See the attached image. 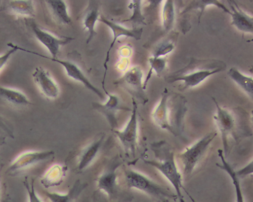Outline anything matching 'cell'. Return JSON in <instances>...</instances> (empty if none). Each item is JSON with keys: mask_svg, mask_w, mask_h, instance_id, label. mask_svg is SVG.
Segmentation results:
<instances>
[{"mask_svg": "<svg viewBox=\"0 0 253 202\" xmlns=\"http://www.w3.org/2000/svg\"><path fill=\"white\" fill-rule=\"evenodd\" d=\"M227 65L218 60H200L192 58L188 65L180 70L170 73L166 80L170 84L182 81L181 90L191 88L199 85L205 79L226 69Z\"/></svg>", "mask_w": 253, "mask_h": 202, "instance_id": "cell-1", "label": "cell"}, {"mask_svg": "<svg viewBox=\"0 0 253 202\" xmlns=\"http://www.w3.org/2000/svg\"><path fill=\"white\" fill-rule=\"evenodd\" d=\"M155 152L158 160H144V162L156 168L169 180L174 188L176 195L180 202H185L181 190L185 191L192 201L195 202L183 187L182 176L176 165L174 152L173 149L170 148L169 144L165 141H162L156 146Z\"/></svg>", "mask_w": 253, "mask_h": 202, "instance_id": "cell-2", "label": "cell"}, {"mask_svg": "<svg viewBox=\"0 0 253 202\" xmlns=\"http://www.w3.org/2000/svg\"><path fill=\"white\" fill-rule=\"evenodd\" d=\"M126 184L130 188H134L146 194L159 202H169L177 201V196L169 192L150 177L139 171L128 168L125 171Z\"/></svg>", "mask_w": 253, "mask_h": 202, "instance_id": "cell-3", "label": "cell"}, {"mask_svg": "<svg viewBox=\"0 0 253 202\" xmlns=\"http://www.w3.org/2000/svg\"><path fill=\"white\" fill-rule=\"evenodd\" d=\"M216 107V113L214 116L217 127L221 134L222 144L224 147V155L227 157L229 153V138L232 136L237 140L241 136L247 135V134L239 129V124L235 114L227 109L221 107L215 99L212 98Z\"/></svg>", "mask_w": 253, "mask_h": 202, "instance_id": "cell-4", "label": "cell"}, {"mask_svg": "<svg viewBox=\"0 0 253 202\" xmlns=\"http://www.w3.org/2000/svg\"><path fill=\"white\" fill-rule=\"evenodd\" d=\"M216 135V132H213L203 136L192 146L186 147L185 151L179 155L183 166L184 176L186 178L192 175L198 166L202 162Z\"/></svg>", "mask_w": 253, "mask_h": 202, "instance_id": "cell-5", "label": "cell"}, {"mask_svg": "<svg viewBox=\"0 0 253 202\" xmlns=\"http://www.w3.org/2000/svg\"><path fill=\"white\" fill-rule=\"evenodd\" d=\"M170 94L167 89L162 93L160 102L152 113V117L156 125L162 129L167 130L175 136L178 135L172 121V110L175 105L170 100Z\"/></svg>", "mask_w": 253, "mask_h": 202, "instance_id": "cell-6", "label": "cell"}, {"mask_svg": "<svg viewBox=\"0 0 253 202\" xmlns=\"http://www.w3.org/2000/svg\"><path fill=\"white\" fill-rule=\"evenodd\" d=\"M137 103L133 98V110L131 116L126 128L122 131L114 130V133L119 139L126 154H131L133 157L137 146Z\"/></svg>", "mask_w": 253, "mask_h": 202, "instance_id": "cell-7", "label": "cell"}, {"mask_svg": "<svg viewBox=\"0 0 253 202\" xmlns=\"http://www.w3.org/2000/svg\"><path fill=\"white\" fill-rule=\"evenodd\" d=\"M54 155V152L51 150L23 152L12 161L8 168L7 171L10 174L18 173L50 159Z\"/></svg>", "mask_w": 253, "mask_h": 202, "instance_id": "cell-8", "label": "cell"}, {"mask_svg": "<svg viewBox=\"0 0 253 202\" xmlns=\"http://www.w3.org/2000/svg\"><path fill=\"white\" fill-rule=\"evenodd\" d=\"M18 50L26 52V53L34 54V55L42 57L43 59H46L51 61L52 62L57 63V64L62 65L64 67V69L67 72L68 76L73 79V80L77 81L80 82V83L83 84V85L86 87V89H89V91L94 93L95 95L100 98L103 99L104 95L101 92L97 87L93 85L91 82H90L89 79L87 78L86 75L84 74V72L80 68L78 65L74 64V63L64 61V60H60L57 58L52 59L51 57H48L40 53H36L35 51H30L27 50L19 46Z\"/></svg>", "mask_w": 253, "mask_h": 202, "instance_id": "cell-9", "label": "cell"}, {"mask_svg": "<svg viewBox=\"0 0 253 202\" xmlns=\"http://www.w3.org/2000/svg\"><path fill=\"white\" fill-rule=\"evenodd\" d=\"M98 21L102 22L103 23L106 24L107 27H109V28L111 29L113 32V40L111 45H110L108 51L107 52L105 61H104V67L105 70H104L102 87L104 91V90H105L104 84H105L106 76L107 72V69H108L107 65H108V62L109 61L110 53H111L112 49L114 47L115 43H116L118 38L122 36H126L133 37L136 40H141L143 29L142 28L131 30L126 29V27H124L119 25V24L114 23V22L107 20V19L104 17L103 15L100 16V18H99Z\"/></svg>", "mask_w": 253, "mask_h": 202, "instance_id": "cell-10", "label": "cell"}, {"mask_svg": "<svg viewBox=\"0 0 253 202\" xmlns=\"http://www.w3.org/2000/svg\"><path fill=\"white\" fill-rule=\"evenodd\" d=\"M30 27L35 37L47 49L52 59L57 58L61 46L68 44L73 40L71 37L56 36L45 30L40 28L35 22L30 23Z\"/></svg>", "mask_w": 253, "mask_h": 202, "instance_id": "cell-11", "label": "cell"}, {"mask_svg": "<svg viewBox=\"0 0 253 202\" xmlns=\"http://www.w3.org/2000/svg\"><path fill=\"white\" fill-rule=\"evenodd\" d=\"M142 72L141 67H134L129 70L117 84H120L125 87L126 89L130 92L136 99L139 100L145 104L148 99L145 94L142 83Z\"/></svg>", "mask_w": 253, "mask_h": 202, "instance_id": "cell-12", "label": "cell"}, {"mask_svg": "<svg viewBox=\"0 0 253 202\" xmlns=\"http://www.w3.org/2000/svg\"><path fill=\"white\" fill-rule=\"evenodd\" d=\"M32 75L36 85L44 97L51 100L56 99L59 97V85L48 70L38 67L36 68Z\"/></svg>", "mask_w": 253, "mask_h": 202, "instance_id": "cell-13", "label": "cell"}, {"mask_svg": "<svg viewBox=\"0 0 253 202\" xmlns=\"http://www.w3.org/2000/svg\"><path fill=\"white\" fill-rule=\"evenodd\" d=\"M104 92L109 97L107 102L104 103L93 102L92 106L95 110L106 117L111 127L114 129L117 126V112L123 108L121 105L119 98L116 95L109 94L106 91Z\"/></svg>", "mask_w": 253, "mask_h": 202, "instance_id": "cell-14", "label": "cell"}, {"mask_svg": "<svg viewBox=\"0 0 253 202\" xmlns=\"http://www.w3.org/2000/svg\"><path fill=\"white\" fill-rule=\"evenodd\" d=\"M115 163L107 168L97 179L99 189L106 193L109 197L114 196L117 190V170L120 165L117 161Z\"/></svg>", "mask_w": 253, "mask_h": 202, "instance_id": "cell-15", "label": "cell"}, {"mask_svg": "<svg viewBox=\"0 0 253 202\" xmlns=\"http://www.w3.org/2000/svg\"><path fill=\"white\" fill-rule=\"evenodd\" d=\"M0 103L14 107H23L32 104L29 98L19 90L0 86Z\"/></svg>", "mask_w": 253, "mask_h": 202, "instance_id": "cell-16", "label": "cell"}, {"mask_svg": "<svg viewBox=\"0 0 253 202\" xmlns=\"http://www.w3.org/2000/svg\"><path fill=\"white\" fill-rule=\"evenodd\" d=\"M228 2L231 8L230 15L232 18V25L239 31L253 34V18L242 10L235 1H229Z\"/></svg>", "mask_w": 253, "mask_h": 202, "instance_id": "cell-17", "label": "cell"}, {"mask_svg": "<svg viewBox=\"0 0 253 202\" xmlns=\"http://www.w3.org/2000/svg\"><path fill=\"white\" fill-rule=\"evenodd\" d=\"M104 136L99 138L88 144L81 152L79 156V163L78 166V170L83 171L89 167L93 161L97 158L99 152L103 145Z\"/></svg>", "mask_w": 253, "mask_h": 202, "instance_id": "cell-18", "label": "cell"}, {"mask_svg": "<svg viewBox=\"0 0 253 202\" xmlns=\"http://www.w3.org/2000/svg\"><path fill=\"white\" fill-rule=\"evenodd\" d=\"M99 2L97 1H90L89 5L85 10L84 16V29L87 30L88 37L86 43L88 44L93 37L97 34L95 31V24L99 20Z\"/></svg>", "mask_w": 253, "mask_h": 202, "instance_id": "cell-19", "label": "cell"}, {"mask_svg": "<svg viewBox=\"0 0 253 202\" xmlns=\"http://www.w3.org/2000/svg\"><path fill=\"white\" fill-rule=\"evenodd\" d=\"M218 155L221 160V163L216 164V166L222 170L225 171L229 174L235 187L236 202H245V199L241 187L240 177L236 173V171L233 168V166L227 162L226 158L224 156L223 151L219 149Z\"/></svg>", "mask_w": 253, "mask_h": 202, "instance_id": "cell-20", "label": "cell"}, {"mask_svg": "<svg viewBox=\"0 0 253 202\" xmlns=\"http://www.w3.org/2000/svg\"><path fill=\"white\" fill-rule=\"evenodd\" d=\"M4 9L15 15L34 17L35 9L33 1H8L4 2Z\"/></svg>", "mask_w": 253, "mask_h": 202, "instance_id": "cell-21", "label": "cell"}, {"mask_svg": "<svg viewBox=\"0 0 253 202\" xmlns=\"http://www.w3.org/2000/svg\"><path fill=\"white\" fill-rule=\"evenodd\" d=\"M67 168L62 165L56 164L50 167L41 179V183L45 188L57 186L64 178Z\"/></svg>", "mask_w": 253, "mask_h": 202, "instance_id": "cell-22", "label": "cell"}, {"mask_svg": "<svg viewBox=\"0 0 253 202\" xmlns=\"http://www.w3.org/2000/svg\"><path fill=\"white\" fill-rule=\"evenodd\" d=\"M53 18L57 23L63 25H69L71 23V18L69 14L68 5L63 1H46Z\"/></svg>", "mask_w": 253, "mask_h": 202, "instance_id": "cell-23", "label": "cell"}, {"mask_svg": "<svg viewBox=\"0 0 253 202\" xmlns=\"http://www.w3.org/2000/svg\"><path fill=\"white\" fill-rule=\"evenodd\" d=\"M86 186V184H82L78 181L74 185L72 189L69 191L68 193L46 192L45 195L50 202H73L81 195Z\"/></svg>", "mask_w": 253, "mask_h": 202, "instance_id": "cell-24", "label": "cell"}, {"mask_svg": "<svg viewBox=\"0 0 253 202\" xmlns=\"http://www.w3.org/2000/svg\"><path fill=\"white\" fill-rule=\"evenodd\" d=\"M228 75L250 98H252L253 94V81L252 77L244 75L236 67L231 68L229 72H228Z\"/></svg>", "mask_w": 253, "mask_h": 202, "instance_id": "cell-25", "label": "cell"}, {"mask_svg": "<svg viewBox=\"0 0 253 202\" xmlns=\"http://www.w3.org/2000/svg\"><path fill=\"white\" fill-rule=\"evenodd\" d=\"M130 9L133 10V14L128 20L123 22H130L133 26V29H137L140 26L146 25L145 22V18L142 14L141 1H132L130 3Z\"/></svg>", "mask_w": 253, "mask_h": 202, "instance_id": "cell-26", "label": "cell"}, {"mask_svg": "<svg viewBox=\"0 0 253 202\" xmlns=\"http://www.w3.org/2000/svg\"><path fill=\"white\" fill-rule=\"evenodd\" d=\"M210 5H215V6L220 8L222 10H224V12H227L230 14V10L229 9H227L226 7L223 4H222L221 2H220L218 1H192L191 4H189L188 7L186 8V9L183 10L182 13H185L186 12H189L190 10L192 9H200V14L199 18V21H200V18L202 17L203 12L206 9V7Z\"/></svg>", "mask_w": 253, "mask_h": 202, "instance_id": "cell-27", "label": "cell"}, {"mask_svg": "<svg viewBox=\"0 0 253 202\" xmlns=\"http://www.w3.org/2000/svg\"><path fill=\"white\" fill-rule=\"evenodd\" d=\"M175 10L174 2L167 1L165 2L163 8V25L166 31L171 30L174 24Z\"/></svg>", "mask_w": 253, "mask_h": 202, "instance_id": "cell-28", "label": "cell"}, {"mask_svg": "<svg viewBox=\"0 0 253 202\" xmlns=\"http://www.w3.org/2000/svg\"><path fill=\"white\" fill-rule=\"evenodd\" d=\"M149 62L151 65V68L149 72L148 73L146 79H145V83L143 84V87H144V90L146 89L148 82L149 81L151 75H152L153 70L155 71L156 74L158 75V76H161L165 68H166L167 59L166 58H161V57L154 58V57H152L149 59Z\"/></svg>", "mask_w": 253, "mask_h": 202, "instance_id": "cell-29", "label": "cell"}, {"mask_svg": "<svg viewBox=\"0 0 253 202\" xmlns=\"http://www.w3.org/2000/svg\"><path fill=\"white\" fill-rule=\"evenodd\" d=\"M175 47L174 41L172 39H166L162 41L156 46L154 51L153 57L154 58H159L162 56L167 55L169 54Z\"/></svg>", "mask_w": 253, "mask_h": 202, "instance_id": "cell-30", "label": "cell"}, {"mask_svg": "<svg viewBox=\"0 0 253 202\" xmlns=\"http://www.w3.org/2000/svg\"><path fill=\"white\" fill-rule=\"evenodd\" d=\"M24 184L25 187H26L27 195H28L29 202H43L36 192L34 180H32L31 184H30L27 180L26 179Z\"/></svg>", "mask_w": 253, "mask_h": 202, "instance_id": "cell-31", "label": "cell"}, {"mask_svg": "<svg viewBox=\"0 0 253 202\" xmlns=\"http://www.w3.org/2000/svg\"><path fill=\"white\" fill-rule=\"evenodd\" d=\"M8 46L10 47V50L5 52V53L2 54V55H0V70H1L2 68L7 64V62L10 59L11 56H12L13 54H15L19 49V46L13 44L12 43H8Z\"/></svg>", "mask_w": 253, "mask_h": 202, "instance_id": "cell-32", "label": "cell"}, {"mask_svg": "<svg viewBox=\"0 0 253 202\" xmlns=\"http://www.w3.org/2000/svg\"><path fill=\"white\" fill-rule=\"evenodd\" d=\"M253 172V163L249 164L248 166L244 168L243 170H241L240 171H236V173H237L238 176L239 177L243 176H246L247 174H250Z\"/></svg>", "mask_w": 253, "mask_h": 202, "instance_id": "cell-33", "label": "cell"}, {"mask_svg": "<svg viewBox=\"0 0 253 202\" xmlns=\"http://www.w3.org/2000/svg\"><path fill=\"white\" fill-rule=\"evenodd\" d=\"M0 128H1L2 130H3L4 132L6 133L10 136L13 135L12 131L10 130V128L7 126V124H5L3 119H2L1 116H0Z\"/></svg>", "mask_w": 253, "mask_h": 202, "instance_id": "cell-34", "label": "cell"}, {"mask_svg": "<svg viewBox=\"0 0 253 202\" xmlns=\"http://www.w3.org/2000/svg\"><path fill=\"white\" fill-rule=\"evenodd\" d=\"M2 140V138L1 137H0V141H1Z\"/></svg>", "mask_w": 253, "mask_h": 202, "instance_id": "cell-35", "label": "cell"}]
</instances>
